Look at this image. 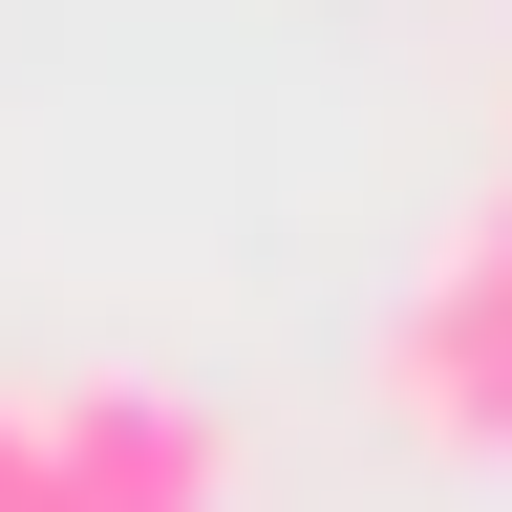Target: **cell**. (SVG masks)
<instances>
[{
	"instance_id": "2",
	"label": "cell",
	"mask_w": 512,
	"mask_h": 512,
	"mask_svg": "<svg viewBox=\"0 0 512 512\" xmlns=\"http://www.w3.org/2000/svg\"><path fill=\"white\" fill-rule=\"evenodd\" d=\"M43 470H64V512H235V427L192 384H64Z\"/></svg>"
},
{
	"instance_id": "1",
	"label": "cell",
	"mask_w": 512,
	"mask_h": 512,
	"mask_svg": "<svg viewBox=\"0 0 512 512\" xmlns=\"http://www.w3.org/2000/svg\"><path fill=\"white\" fill-rule=\"evenodd\" d=\"M384 406H406L427 448H470V470H512V192L406 278V320H384Z\"/></svg>"
},
{
	"instance_id": "3",
	"label": "cell",
	"mask_w": 512,
	"mask_h": 512,
	"mask_svg": "<svg viewBox=\"0 0 512 512\" xmlns=\"http://www.w3.org/2000/svg\"><path fill=\"white\" fill-rule=\"evenodd\" d=\"M0 512H64V470H43V406H0Z\"/></svg>"
},
{
	"instance_id": "4",
	"label": "cell",
	"mask_w": 512,
	"mask_h": 512,
	"mask_svg": "<svg viewBox=\"0 0 512 512\" xmlns=\"http://www.w3.org/2000/svg\"><path fill=\"white\" fill-rule=\"evenodd\" d=\"M491 192H512V107H491Z\"/></svg>"
}]
</instances>
